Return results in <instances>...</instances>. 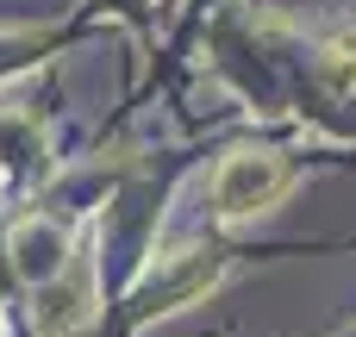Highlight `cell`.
<instances>
[{"label":"cell","instance_id":"6da1fadb","mask_svg":"<svg viewBox=\"0 0 356 337\" xmlns=\"http://www.w3.org/2000/svg\"><path fill=\"white\" fill-rule=\"evenodd\" d=\"M282 194H288V163L275 150H232L219 163V175H213V213L225 225L269 213Z\"/></svg>","mask_w":356,"mask_h":337},{"label":"cell","instance_id":"7a4b0ae2","mask_svg":"<svg viewBox=\"0 0 356 337\" xmlns=\"http://www.w3.org/2000/svg\"><path fill=\"white\" fill-rule=\"evenodd\" d=\"M6 256H13V275L25 288H44V281H56L75 263V244H69V231L56 219H25V225H13Z\"/></svg>","mask_w":356,"mask_h":337},{"label":"cell","instance_id":"3957f363","mask_svg":"<svg viewBox=\"0 0 356 337\" xmlns=\"http://www.w3.org/2000/svg\"><path fill=\"white\" fill-rule=\"evenodd\" d=\"M38 294V313H31V325L38 337H75L88 319H94V288H88V275L69 263L56 281H44V288H31Z\"/></svg>","mask_w":356,"mask_h":337},{"label":"cell","instance_id":"277c9868","mask_svg":"<svg viewBox=\"0 0 356 337\" xmlns=\"http://www.w3.org/2000/svg\"><path fill=\"white\" fill-rule=\"evenodd\" d=\"M319 75H325V88H332V94H344V100H350V94H356V50H350V44H332V50L319 56Z\"/></svg>","mask_w":356,"mask_h":337}]
</instances>
